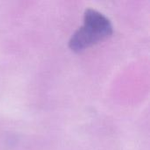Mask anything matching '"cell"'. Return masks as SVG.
<instances>
[{
    "instance_id": "cell-1",
    "label": "cell",
    "mask_w": 150,
    "mask_h": 150,
    "mask_svg": "<svg viewBox=\"0 0 150 150\" xmlns=\"http://www.w3.org/2000/svg\"><path fill=\"white\" fill-rule=\"evenodd\" d=\"M112 33V25L110 19L94 9H87L84 12L83 25L71 36L69 47L73 51L79 52L109 37Z\"/></svg>"
}]
</instances>
